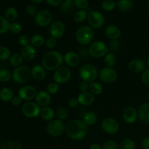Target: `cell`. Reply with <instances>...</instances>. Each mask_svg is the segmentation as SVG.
Returning a JSON list of instances; mask_svg holds the SVG:
<instances>
[{"mask_svg": "<svg viewBox=\"0 0 149 149\" xmlns=\"http://www.w3.org/2000/svg\"><path fill=\"white\" fill-rule=\"evenodd\" d=\"M45 44H46V47L48 49H53L57 45V39L50 36L47 39Z\"/></svg>", "mask_w": 149, "mask_h": 149, "instance_id": "obj_49", "label": "cell"}, {"mask_svg": "<svg viewBox=\"0 0 149 149\" xmlns=\"http://www.w3.org/2000/svg\"><path fill=\"white\" fill-rule=\"evenodd\" d=\"M26 13L31 17H34L36 16V15L37 14V8L35 5L33 4H29L26 7Z\"/></svg>", "mask_w": 149, "mask_h": 149, "instance_id": "obj_48", "label": "cell"}, {"mask_svg": "<svg viewBox=\"0 0 149 149\" xmlns=\"http://www.w3.org/2000/svg\"><path fill=\"white\" fill-rule=\"evenodd\" d=\"M81 57L75 52H68L64 55V62L68 66L76 67L80 63Z\"/></svg>", "mask_w": 149, "mask_h": 149, "instance_id": "obj_17", "label": "cell"}, {"mask_svg": "<svg viewBox=\"0 0 149 149\" xmlns=\"http://www.w3.org/2000/svg\"><path fill=\"white\" fill-rule=\"evenodd\" d=\"M71 77V71L69 68L66 66H61L55 70L53 74V79L55 82L58 84H65L68 82Z\"/></svg>", "mask_w": 149, "mask_h": 149, "instance_id": "obj_8", "label": "cell"}, {"mask_svg": "<svg viewBox=\"0 0 149 149\" xmlns=\"http://www.w3.org/2000/svg\"><path fill=\"white\" fill-rule=\"evenodd\" d=\"M101 128L105 132L113 135L119 132V124L112 117H107L102 122Z\"/></svg>", "mask_w": 149, "mask_h": 149, "instance_id": "obj_13", "label": "cell"}, {"mask_svg": "<svg viewBox=\"0 0 149 149\" xmlns=\"http://www.w3.org/2000/svg\"><path fill=\"white\" fill-rule=\"evenodd\" d=\"M128 68L133 74H139L146 70V63L141 59L132 60L128 64Z\"/></svg>", "mask_w": 149, "mask_h": 149, "instance_id": "obj_18", "label": "cell"}, {"mask_svg": "<svg viewBox=\"0 0 149 149\" xmlns=\"http://www.w3.org/2000/svg\"><path fill=\"white\" fill-rule=\"evenodd\" d=\"M46 1L49 5L56 7V6H58L62 4L63 0H46Z\"/></svg>", "mask_w": 149, "mask_h": 149, "instance_id": "obj_55", "label": "cell"}, {"mask_svg": "<svg viewBox=\"0 0 149 149\" xmlns=\"http://www.w3.org/2000/svg\"><path fill=\"white\" fill-rule=\"evenodd\" d=\"M87 22L91 28L95 29H99L104 25L105 18L101 13L98 11H91L88 13Z\"/></svg>", "mask_w": 149, "mask_h": 149, "instance_id": "obj_9", "label": "cell"}, {"mask_svg": "<svg viewBox=\"0 0 149 149\" xmlns=\"http://www.w3.org/2000/svg\"><path fill=\"white\" fill-rule=\"evenodd\" d=\"M117 4L113 0H104L101 4V7L104 11L110 12L114 10Z\"/></svg>", "mask_w": 149, "mask_h": 149, "instance_id": "obj_37", "label": "cell"}, {"mask_svg": "<svg viewBox=\"0 0 149 149\" xmlns=\"http://www.w3.org/2000/svg\"><path fill=\"white\" fill-rule=\"evenodd\" d=\"M52 14L49 10H41L34 17V21L37 26L45 27L52 23Z\"/></svg>", "mask_w": 149, "mask_h": 149, "instance_id": "obj_11", "label": "cell"}, {"mask_svg": "<svg viewBox=\"0 0 149 149\" xmlns=\"http://www.w3.org/2000/svg\"><path fill=\"white\" fill-rule=\"evenodd\" d=\"M147 99H148V100L149 102V93H148V95H147Z\"/></svg>", "mask_w": 149, "mask_h": 149, "instance_id": "obj_60", "label": "cell"}, {"mask_svg": "<svg viewBox=\"0 0 149 149\" xmlns=\"http://www.w3.org/2000/svg\"><path fill=\"white\" fill-rule=\"evenodd\" d=\"M64 57L59 51L52 50L47 52L42 60V66L49 71H55L62 66L63 63Z\"/></svg>", "mask_w": 149, "mask_h": 149, "instance_id": "obj_2", "label": "cell"}, {"mask_svg": "<svg viewBox=\"0 0 149 149\" xmlns=\"http://www.w3.org/2000/svg\"><path fill=\"white\" fill-rule=\"evenodd\" d=\"M65 132L71 139L81 141L87 135V125L81 119H72L65 125Z\"/></svg>", "mask_w": 149, "mask_h": 149, "instance_id": "obj_1", "label": "cell"}, {"mask_svg": "<svg viewBox=\"0 0 149 149\" xmlns=\"http://www.w3.org/2000/svg\"><path fill=\"white\" fill-rule=\"evenodd\" d=\"M75 36L79 44L81 45H87L94 39L95 31L90 26H83L77 29Z\"/></svg>", "mask_w": 149, "mask_h": 149, "instance_id": "obj_3", "label": "cell"}, {"mask_svg": "<svg viewBox=\"0 0 149 149\" xmlns=\"http://www.w3.org/2000/svg\"><path fill=\"white\" fill-rule=\"evenodd\" d=\"M119 149H135V143L130 138H125L121 142Z\"/></svg>", "mask_w": 149, "mask_h": 149, "instance_id": "obj_39", "label": "cell"}, {"mask_svg": "<svg viewBox=\"0 0 149 149\" xmlns=\"http://www.w3.org/2000/svg\"><path fill=\"white\" fill-rule=\"evenodd\" d=\"M80 77L83 81L88 83L93 82L98 77V71L97 67L93 64L87 63L81 65L79 71Z\"/></svg>", "mask_w": 149, "mask_h": 149, "instance_id": "obj_4", "label": "cell"}, {"mask_svg": "<svg viewBox=\"0 0 149 149\" xmlns=\"http://www.w3.org/2000/svg\"><path fill=\"white\" fill-rule=\"evenodd\" d=\"M103 149H119V146H118V144L116 141H112V140H110V141H106L104 143V145L102 147Z\"/></svg>", "mask_w": 149, "mask_h": 149, "instance_id": "obj_46", "label": "cell"}, {"mask_svg": "<svg viewBox=\"0 0 149 149\" xmlns=\"http://www.w3.org/2000/svg\"><path fill=\"white\" fill-rule=\"evenodd\" d=\"M47 91L50 95H55L59 91V84L56 82H51L47 87Z\"/></svg>", "mask_w": 149, "mask_h": 149, "instance_id": "obj_44", "label": "cell"}, {"mask_svg": "<svg viewBox=\"0 0 149 149\" xmlns=\"http://www.w3.org/2000/svg\"><path fill=\"white\" fill-rule=\"evenodd\" d=\"M40 116L44 120L50 122V121L53 120L54 117L55 116V113L53 109L51 107H49V106H45V107H42L41 109Z\"/></svg>", "mask_w": 149, "mask_h": 149, "instance_id": "obj_25", "label": "cell"}, {"mask_svg": "<svg viewBox=\"0 0 149 149\" xmlns=\"http://www.w3.org/2000/svg\"><path fill=\"white\" fill-rule=\"evenodd\" d=\"M31 76L36 81H42L46 77V69L42 65H34L31 68Z\"/></svg>", "mask_w": 149, "mask_h": 149, "instance_id": "obj_24", "label": "cell"}, {"mask_svg": "<svg viewBox=\"0 0 149 149\" xmlns=\"http://www.w3.org/2000/svg\"><path fill=\"white\" fill-rule=\"evenodd\" d=\"M141 79H142L143 83L149 87V68H147L143 72Z\"/></svg>", "mask_w": 149, "mask_h": 149, "instance_id": "obj_50", "label": "cell"}, {"mask_svg": "<svg viewBox=\"0 0 149 149\" xmlns=\"http://www.w3.org/2000/svg\"><path fill=\"white\" fill-rule=\"evenodd\" d=\"M133 7V1L132 0H119L117 7L120 11L128 12Z\"/></svg>", "mask_w": 149, "mask_h": 149, "instance_id": "obj_27", "label": "cell"}, {"mask_svg": "<svg viewBox=\"0 0 149 149\" xmlns=\"http://www.w3.org/2000/svg\"><path fill=\"white\" fill-rule=\"evenodd\" d=\"M79 89L82 93H85V92H87V90L90 89V84L86 81H83L82 80L81 81H80L79 84Z\"/></svg>", "mask_w": 149, "mask_h": 149, "instance_id": "obj_51", "label": "cell"}, {"mask_svg": "<svg viewBox=\"0 0 149 149\" xmlns=\"http://www.w3.org/2000/svg\"><path fill=\"white\" fill-rule=\"evenodd\" d=\"M74 0H64L61 6V10L63 13H68L74 10Z\"/></svg>", "mask_w": 149, "mask_h": 149, "instance_id": "obj_31", "label": "cell"}, {"mask_svg": "<svg viewBox=\"0 0 149 149\" xmlns=\"http://www.w3.org/2000/svg\"><path fill=\"white\" fill-rule=\"evenodd\" d=\"M105 34L111 40H117L121 36L122 32L118 26L115 25H109L105 29Z\"/></svg>", "mask_w": 149, "mask_h": 149, "instance_id": "obj_20", "label": "cell"}, {"mask_svg": "<svg viewBox=\"0 0 149 149\" xmlns=\"http://www.w3.org/2000/svg\"><path fill=\"white\" fill-rule=\"evenodd\" d=\"M104 63L107 67H113L116 63V55L113 52H109L104 56Z\"/></svg>", "mask_w": 149, "mask_h": 149, "instance_id": "obj_33", "label": "cell"}, {"mask_svg": "<svg viewBox=\"0 0 149 149\" xmlns=\"http://www.w3.org/2000/svg\"><path fill=\"white\" fill-rule=\"evenodd\" d=\"M146 63L147 64V65H148V66H149V57L148 58H147V60H146Z\"/></svg>", "mask_w": 149, "mask_h": 149, "instance_id": "obj_59", "label": "cell"}, {"mask_svg": "<svg viewBox=\"0 0 149 149\" xmlns=\"http://www.w3.org/2000/svg\"><path fill=\"white\" fill-rule=\"evenodd\" d=\"M65 130V125L60 119H53L50 121L47 126V133L52 137H60L63 134Z\"/></svg>", "mask_w": 149, "mask_h": 149, "instance_id": "obj_7", "label": "cell"}, {"mask_svg": "<svg viewBox=\"0 0 149 149\" xmlns=\"http://www.w3.org/2000/svg\"><path fill=\"white\" fill-rule=\"evenodd\" d=\"M148 8H149V2H148Z\"/></svg>", "mask_w": 149, "mask_h": 149, "instance_id": "obj_61", "label": "cell"}, {"mask_svg": "<svg viewBox=\"0 0 149 149\" xmlns=\"http://www.w3.org/2000/svg\"><path fill=\"white\" fill-rule=\"evenodd\" d=\"M23 57H22L21 54L18 53H14L12 55L10 58V63L13 66L19 67L21 65L22 63H23Z\"/></svg>", "mask_w": 149, "mask_h": 149, "instance_id": "obj_34", "label": "cell"}, {"mask_svg": "<svg viewBox=\"0 0 149 149\" xmlns=\"http://www.w3.org/2000/svg\"><path fill=\"white\" fill-rule=\"evenodd\" d=\"M88 16V13L85 10H79L76 12L74 15V20L77 23H83Z\"/></svg>", "mask_w": 149, "mask_h": 149, "instance_id": "obj_32", "label": "cell"}, {"mask_svg": "<svg viewBox=\"0 0 149 149\" xmlns=\"http://www.w3.org/2000/svg\"><path fill=\"white\" fill-rule=\"evenodd\" d=\"M56 116H58V119L61 121H63L68 118V111L65 108L61 107L59 109H57L56 111Z\"/></svg>", "mask_w": 149, "mask_h": 149, "instance_id": "obj_42", "label": "cell"}, {"mask_svg": "<svg viewBox=\"0 0 149 149\" xmlns=\"http://www.w3.org/2000/svg\"><path fill=\"white\" fill-rule=\"evenodd\" d=\"M97 121V116L94 112H87L84 114L83 117V122L87 125V126H92L94 125Z\"/></svg>", "mask_w": 149, "mask_h": 149, "instance_id": "obj_26", "label": "cell"}, {"mask_svg": "<svg viewBox=\"0 0 149 149\" xmlns=\"http://www.w3.org/2000/svg\"><path fill=\"white\" fill-rule=\"evenodd\" d=\"M120 47V44L118 40H112L110 42V49L112 52H117Z\"/></svg>", "mask_w": 149, "mask_h": 149, "instance_id": "obj_52", "label": "cell"}, {"mask_svg": "<svg viewBox=\"0 0 149 149\" xmlns=\"http://www.w3.org/2000/svg\"><path fill=\"white\" fill-rule=\"evenodd\" d=\"M74 4L79 10H85L88 7V0H74Z\"/></svg>", "mask_w": 149, "mask_h": 149, "instance_id": "obj_45", "label": "cell"}, {"mask_svg": "<svg viewBox=\"0 0 149 149\" xmlns=\"http://www.w3.org/2000/svg\"><path fill=\"white\" fill-rule=\"evenodd\" d=\"M138 118L143 123L149 125V102L144 103L140 106Z\"/></svg>", "mask_w": 149, "mask_h": 149, "instance_id": "obj_22", "label": "cell"}, {"mask_svg": "<svg viewBox=\"0 0 149 149\" xmlns=\"http://www.w3.org/2000/svg\"><path fill=\"white\" fill-rule=\"evenodd\" d=\"M122 117L126 123L130 125L135 123L138 118V111L132 106H127L124 109Z\"/></svg>", "mask_w": 149, "mask_h": 149, "instance_id": "obj_16", "label": "cell"}, {"mask_svg": "<svg viewBox=\"0 0 149 149\" xmlns=\"http://www.w3.org/2000/svg\"><path fill=\"white\" fill-rule=\"evenodd\" d=\"M21 55L23 60L26 61H31L36 58V48L32 45H28V46L23 47L21 50Z\"/></svg>", "mask_w": 149, "mask_h": 149, "instance_id": "obj_23", "label": "cell"}, {"mask_svg": "<svg viewBox=\"0 0 149 149\" xmlns=\"http://www.w3.org/2000/svg\"><path fill=\"white\" fill-rule=\"evenodd\" d=\"M22 112L26 117L36 118L40 114L41 108L36 103L28 101L23 105Z\"/></svg>", "mask_w": 149, "mask_h": 149, "instance_id": "obj_10", "label": "cell"}, {"mask_svg": "<svg viewBox=\"0 0 149 149\" xmlns=\"http://www.w3.org/2000/svg\"><path fill=\"white\" fill-rule=\"evenodd\" d=\"M79 103L78 99L77 98H71V100L68 101V105H69L70 107L73 108V109L77 108V106H79Z\"/></svg>", "mask_w": 149, "mask_h": 149, "instance_id": "obj_54", "label": "cell"}, {"mask_svg": "<svg viewBox=\"0 0 149 149\" xmlns=\"http://www.w3.org/2000/svg\"><path fill=\"white\" fill-rule=\"evenodd\" d=\"M12 78V74L7 69L0 70V81L2 82H8Z\"/></svg>", "mask_w": 149, "mask_h": 149, "instance_id": "obj_41", "label": "cell"}, {"mask_svg": "<svg viewBox=\"0 0 149 149\" xmlns=\"http://www.w3.org/2000/svg\"><path fill=\"white\" fill-rule=\"evenodd\" d=\"M109 52V48L102 41H95L90 44L88 49V53L91 57L100 58L104 57Z\"/></svg>", "mask_w": 149, "mask_h": 149, "instance_id": "obj_6", "label": "cell"}, {"mask_svg": "<svg viewBox=\"0 0 149 149\" xmlns=\"http://www.w3.org/2000/svg\"><path fill=\"white\" fill-rule=\"evenodd\" d=\"M18 42L23 47L29 45V43H31V39L26 35H21L18 38Z\"/></svg>", "mask_w": 149, "mask_h": 149, "instance_id": "obj_47", "label": "cell"}, {"mask_svg": "<svg viewBox=\"0 0 149 149\" xmlns=\"http://www.w3.org/2000/svg\"><path fill=\"white\" fill-rule=\"evenodd\" d=\"M13 91L10 88L4 87L0 90V99L4 102H8L13 98Z\"/></svg>", "mask_w": 149, "mask_h": 149, "instance_id": "obj_28", "label": "cell"}, {"mask_svg": "<svg viewBox=\"0 0 149 149\" xmlns=\"http://www.w3.org/2000/svg\"><path fill=\"white\" fill-rule=\"evenodd\" d=\"M90 149H103L98 143H93L90 146Z\"/></svg>", "mask_w": 149, "mask_h": 149, "instance_id": "obj_57", "label": "cell"}, {"mask_svg": "<svg viewBox=\"0 0 149 149\" xmlns=\"http://www.w3.org/2000/svg\"><path fill=\"white\" fill-rule=\"evenodd\" d=\"M90 93L93 95H100L103 91V87L101 84L96 81H93L90 84Z\"/></svg>", "mask_w": 149, "mask_h": 149, "instance_id": "obj_35", "label": "cell"}, {"mask_svg": "<svg viewBox=\"0 0 149 149\" xmlns=\"http://www.w3.org/2000/svg\"><path fill=\"white\" fill-rule=\"evenodd\" d=\"M37 90L33 86L27 85L21 87L18 92L19 97L23 100L26 101H30L33 99L36 98L37 95Z\"/></svg>", "mask_w": 149, "mask_h": 149, "instance_id": "obj_14", "label": "cell"}, {"mask_svg": "<svg viewBox=\"0 0 149 149\" xmlns=\"http://www.w3.org/2000/svg\"><path fill=\"white\" fill-rule=\"evenodd\" d=\"M22 99L20 98L19 96H16V97H14L11 100L12 105L15 107H17V106H19L22 103Z\"/></svg>", "mask_w": 149, "mask_h": 149, "instance_id": "obj_53", "label": "cell"}, {"mask_svg": "<svg viewBox=\"0 0 149 149\" xmlns=\"http://www.w3.org/2000/svg\"><path fill=\"white\" fill-rule=\"evenodd\" d=\"M143 149H149V137L145 138L142 141Z\"/></svg>", "mask_w": 149, "mask_h": 149, "instance_id": "obj_56", "label": "cell"}, {"mask_svg": "<svg viewBox=\"0 0 149 149\" xmlns=\"http://www.w3.org/2000/svg\"><path fill=\"white\" fill-rule=\"evenodd\" d=\"M36 103L40 107H45L48 106V105L51 102V95L45 90H41L38 92L36 96Z\"/></svg>", "mask_w": 149, "mask_h": 149, "instance_id": "obj_19", "label": "cell"}, {"mask_svg": "<svg viewBox=\"0 0 149 149\" xmlns=\"http://www.w3.org/2000/svg\"><path fill=\"white\" fill-rule=\"evenodd\" d=\"M22 26L20 23L18 22H13V23H10V31L13 34H17V33H20L22 31Z\"/></svg>", "mask_w": 149, "mask_h": 149, "instance_id": "obj_43", "label": "cell"}, {"mask_svg": "<svg viewBox=\"0 0 149 149\" xmlns=\"http://www.w3.org/2000/svg\"><path fill=\"white\" fill-rule=\"evenodd\" d=\"M10 50L4 46H0V61H7L10 58Z\"/></svg>", "mask_w": 149, "mask_h": 149, "instance_id": "obj_40", "label": "cell"}, {"mask_svg": "<svg viewBox=\"0 0 149 149\" xmlns=\"http://www.w3.org/2000/svg\"><path fill=\"white\" fill-rule=\"evenodd\" d=\"M79 104L84 106H91L95 102V96L93 93L85 92V93H81L77 97Z\"/></svg>", "mask_w": 149, "mask_h": 149, "instance_id": "obj_21", "label": "cell"}, {"mask_svg": "<svg viewBox=\"0 0 149 149\" xmlns=\"http://www.w3.org/2000/svg\"><path fill=\"white\" fill-rule=\"evenodd\" d=\"M31 1L33 3H34V4H39V3L42 2L43 0H31Z\"/></svg>", "mask_w": 149, "mask_h": 149, "instance_id": "obj_58", "label": "cell"}, {"mask_svg": "<svg viewBox=\"0 0 149 149\" xmlns=\"http://www.w3.org/2000/svg\"><path fill=\"white\" fill-rule=\"evenodd\" d=\"M5 17L8 21L12 22H15V20H17V16H18V13H17V10H16L15 7H10L5 10Z\"/></svg>", "mask_w": 149, "mask_h": 149, "instance_id": "obj_29", "label": "cell"}, {"mask_svg": "<svg viewBox=\"0 0 149 149\" xmlns=\"http://www.w3.org/2000/svg\"><path fill=\"white\" fill-rule=\"evenodd\" d=\"M45 43V39L42 35L35 34L31 39V45L36 47H41Z\"/></svg>", "mask_w": 149, "mask_h": 149, "instance_id": "obj_30", "label": "cell"}, {"mask_svg": "<svg viewBox=\"0 0 149 149\" xmlns=\"http://www.w3.org/2000/svg\"><path fill=\"white\" fill-rule=\"evenodd\" d=\"M31 70L26 65L17 67L12 73V78L15 82L23 84L29 81L31 77Z\"/></svg>", "mask_w": 149, "mask_h": 149, "instance_id": "obj_5", "label": "cell"}, {"mask_svg": "<svg viewBox=\"0 0 149 149\" xmlns=\"http://www.w3.org/2000/svg\"><path fill=\"white\" fill-rule=\"evenodd\" d=\"M99 77L102 81L107 84L113 83L116 81L118 77L117 72L116 70L110 67H105L100 70L99 73Z\"/></svg>", "mask_w": 149, "mask_h": 149, "instance_id": "obj_12", "label": "cell"}, {"mask_svg": "<svg viewBox=\"0 0 149 149\" xmlns=\"http://www.w3.org/2000/svg\"><path fill=\"white\" fill-rule=\"evenodd\" d=\"M1 149H22V146L18 141H9L3 144Z\"/></svg>", "mask_w": 149, "mask_h": 149, "instance_id": "obj_38", "label": "cell"}, {"mask_svg": "<svg viewBox=\"0 0 149 149\" xmlns=\"http://www.w3.org/2000/svg\"><path fill=\"white\" fill-rule=\"evenodd\" d=\"M10 23L6 17L0 15V34H4L10 31Z\"/></svg>", "mask_w": 149, "mask_h": 149, "instance_id": "obj_36", "label": "cell"}, {"mask_svg": "<svg viewBox=\"0 0 149 149\" xmlns=\"http://www.w3.org/2000/svg\"><path fill=\"white\" fill-rule=\"evenodd\" d=\"M65 27L64 23L60 20H56L51 23L49 27V34L55 39H60L65 33Z\"/></svg>", "mask_w": 149, "mask_h": 149, "instance_id": "obj_15", "label": "cell"}]
</instances>
